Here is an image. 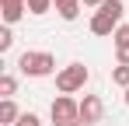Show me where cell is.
<instances>
[{
  "label": "cell",
  "instance_id": "15",
  "mask_svg": "<svg viewBox=\"0 0 129 126\" xmlns=\"http://www.w3.org/2000/svg\"><path fill=\"white\" fill-rule=\"evenodd\" d=\"M80 4H84V7H94V11H98V7H101L105 0H80Z\"/></svg>",
  "mask_w": 129,
  "mask_h": 126
},
{
  "label": "cell",
  "instance_id": "9",
  "mask_svg": "<svg viewBox=\"0 0 129 126\" xmlns=\"http://www.w3.org/2000/svg\"><path fill=\"white\" fill-rule=\"evenodd\" d=\"M18 119H21L18 105L11 102V98H4V102H0V126H18Z\"/></svg>",
  "mask_w": 129,
  "mask_h": 126
},
{
  "label": "cell",
  "instance_id": "1",
  "mask_svg": "<svg viewBox=\"0 0 129 126\" xmlns=\"http://www.w3.org/2000/svg\"><path fill=\"white\" fill-rule=\"evenodd\" d=\"M122 0H105L94 14H91V35H115L122 25Z\"/></svg>",
  "mask_w": 129,
  "mask_h": 126
},
{
  "label": "cell",
  "instance_id": "12",
  "mask_svg": "<svg viewBox=\"0 0 129 126\" xmlns=\"http://www.w3.org/2000/svg\"><path fill=\"white\" fill-rule=\"evenodd\" d=\"M52 0H28V14H49Z\"/></svg>",
  "mask_w": 129,
  "mask_h": 126
},
{
  "label": "cell",
  "instance_id": "6",
  "mask_svg": "<svg viewBox=\"0 0 129 126\" xmlns=\"http://www.w3.org/2000/svg\"><path fill=\"white\" fill-rule=\"evenodd\" d=\"M112 46H115V60L129 67V25H119V32L112 35Z\"/></svg>",
  "mask_w": 129,
  "mask_h": 126
},
{
  "label": "cell",
  "instance_id": "2",
  "mask_svg": "<svg viewBox=\"0 0 129 126\" xmlns=\"http://www.w3.org/2000/svg\"><path fill=\"white\" fill-rule=\"evenodd\" d=\"M18 70L24 77H49V74H56V56L42 49H24L18 56Z\"/></svg>",
  "mask_w": 129,
  "mask_h": 126
},
{
  "label": "cell",
  "instance_id": "11",
  "mask_svg": "<svg viewBox=\"0 0 129 126\" xmlns=\"http://www.w3.org/2000/svg\"><path fill=\"white\" fill-rule=\"evenodd\" d=\"M14 91H18V77H11V74H4V77H0V95H4V98H11Z\"/></svg>",
  "mask_w": 129,
  "mask_h": 126
},
{
  "label": "cell",
  "instance_id": "13",
  "mask_svg": "<svg viewBox=\"0 0 129 126\" xmlns=\"http://www.w3.org/2000/svg\"><path fill=\"white\" fill-rule=\"evenodd\" d=\"M11 46H14V32H11V25H4L0 28V53H7Z\"/></svg>",
  "mask_w": 129,
  "mask_h": 126
},
{
  "label": "cell",
  "instance_id": "7",
  "mask_svg": "<svg viewBox=\"0 0 129 126\" xmlns=\"http://www.w3.org/2000/svg\"><path fill=\"white\" fill-rule=\"evenodd\" d=\"M28 11V0H0V14H4V25H14V21L24 18Z\"/></svg>",
  "mask_w": 129,
  "mask_h": 126
},
{
  "label": "cell",
  "instance_id": "16",
  "mask_svg": "<svg viewBox=\"0 0 129 126\" xmlns=\"http://www.w3.org/2000/svg\"><path fill=\"white\" fill-rule=\"evenodd\" d=\"M122 102H126V109H129V88H126V95H122Z\"/></svg>",
  "mask_w": 129,
  "mask_h": 126
},
{
  "label": "cell",
  "instance_id": "3",
  "mask_svg": "<svg viewBox=\"0 0 129 126\" xmlns=\"http://www.w3.org/2000/svg\"><path fill=\"white\" fill-rule=\"evenodd\" d=\"M87 81H91V70L84 63H66L63 70L56 74V91L59 95H73V91H84Z\"/></svg>",
  "mask_w": 129,
  "mask_h": 126
},
{
  "label": "cell",
  "instance_id": "10",
  "mask_svg": "<svg viewBox=\"0 0 129 126\" xmlns=\"http://www.w3.org/2000/svg\"><path fill=\"white\" fill-rule=\"evenodd\" d=\"M112 84H119V88L126 91V88H129V67L115 63V70H112Z\"/></svg>",
  "mask_w": 129,
  "mask_h": 126
},
{
  "label": "cell",
  "instance_id": "5",
  "mask_svg": "<svg viewBox=\"0 0 129 126\" xmlns=\"http://www.w3.org/2000/svg\"><path fill=\"white\" fill-rule=\"evenodd\" d=\"M105 119V102L101 95H84L80 98V126H94Z\"/></svg>",
  "mask_w": 129,
  "mask_h": 126
},
{
  "label": "cell",
  "instance_id": "8",
  "mask_svg": "<svg viewBox=\"0 0 129 126\" xmlns=\"http://www.w3.org/2000/svg\"><path fill=\"white\" fill-rule=\"evenodd\" d=\"M52 7H56V14H59L63 21H77L84 4H80V0H52Z\"/></svg>",
  "mask_w": 129,
  "mask_h": 126
},
{
  "label": "cell",
  "instance_id": "4",
  "mask_svg": "<svg viewBox=\"0 0 129 126\" xmlns=\"http://www.w3.org/2000/svg\"><path fill=\"white\" fill-rule=\"evenodd\" d=\"M49 119H52V126H80V102L70 98V95L52 98V105H49Z\"/></svg>",
  "mask_w": 129,
  "mask_h": 126
},
{
  "label": "cell",
  "instance_id": "14",
  "mask_svg": "<svg viewBox=\"0 0 129 126\" xmlns=\"http://www.w3.org/2000/svg\"><path fill=\"white\" fill-rule=\"evenodd\" d=\"M18 126H42V119H39L35 112H21V119H18Z\"/></svg>",
  "mask_w": 129,
  "mask_h": 126
}]
</instances>
